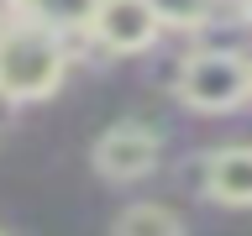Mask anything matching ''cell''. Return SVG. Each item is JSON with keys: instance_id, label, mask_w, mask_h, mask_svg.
<instances>
[{"instance_id": "1", "label": "cell", "mask_w": 252, "mask_h": 236, "mask_svg": "<svg viewBox=\"0 0 252 236\" xmlns=\"http://www.w3.org/2000/svg\"><path fill=\"white\" fill-rule=\"evenodd\" d=\"M63 68H68V47L58 31L37 27L27 16L0 21V94L42 100L63 84Z\"/></svg>"}, {"instance_id": "2", "label": "cell", "mask_w": 252, "mask_h": 236, "mask_svg": "<svg viewBox=\"0 0 252 236\" xmlns=\"http://www.w3.org/2000/svg\"><path fill=\"white\" fill-rule=\"evenodd\" d=\"M247 94H252V63L231 47H200L179 68V100L189 110L226 116V110L247 105Z\"/></svg>"}, {"instance_id": "3", "label": "cell", "mask_w": 252, "mask_h": 236, "mask_svg": "<svg viewBox=\"0 0 252 236\" xmlns=\"http://www.w3.org/2000/svg\"><path fill=\"white\" fill-rule=\"evenodd\" d=\"M94 168H100V178H110V184L147 178V173L158 168V131L153 126H137V121L110 126L105 137L94 142Z\"/></svg>"}, {"instance_id": "4", "label": "cell", "mask_w": 252, "mask_h": 236, "mask_svg": "<svg viewBox=\"0 0 252 236\" xmlns=\"http://www.w3.org/2000/svg\"><path fill=\"white\" fill-rule=\"evenodd\" d=\"M163 21L153 16L147 0H100L90 16V37L105 53H147L158 42Z\"/></svg>"}, {"instance_id": "5", "label": "cell", "mask_w": 252, "mask_h": 236, "mask_svg": "<svg viewBox=\"0 0 252 236\" xmlns=\"http://www.w3.org/2000/svg\"><path fill=\"white\" fill-rule=\"evenodd\" d=\"M205 189L220 205H252V147H226L205 163Z\"/></svg>"}, {"instance_id": "6", "label": "cell", "mask_w": 252, "mask_h": 236, "mask_svg": "<svg viewBox=\"0 0 252 236\" xmlns=\"http://www.w3.org/2000/svg\"><path fill=\"white\" fill-rule=\"evenodd\" d=\"M94 5H100V0H16V16L58 31V37H74V31H90Z\"/></svg>"}, {"instance_id": "7", "label": "cell", "mask_w": 252, "mask_h": 236, "mask_svg": "<svg viewBox=\"0 0 252 236\" xmlns=\"http://www.w3.org/2000/svg\"><path fill=\"white\" fill-rule=\"evenodd\" d=\"M110 236H184V220L173 215L168 205H131V210H121L116 215V231Z\"/></svg>"}, {"instance_id": "8", "label": "cell", "mask_w": 252, "mask_h": 236, "mask_svg": "<svg viewBox=\"0 0 252 236\" xmlns=\"http://www.w3.org/2000/svg\"><path fill=\"white\" fill-rule=\"evenodd\" d=\"M147 5L163 27H184V31H194L200 21L216 16V0H147Z\"/></svg>"}, {"instance_id": "9", "label": "cell", "mask_w": 252, "mask_h": 236, "mask_svg": "<svg viewBox=\"0 0 252 236\" xmlns=\"http://www.w3.org/2000/svg\"><path fill=\"white\" fill-rule=\"evenodd\" d=\"M16 16V0H0V21H11Z\"/></svg>"}]
</instances>
